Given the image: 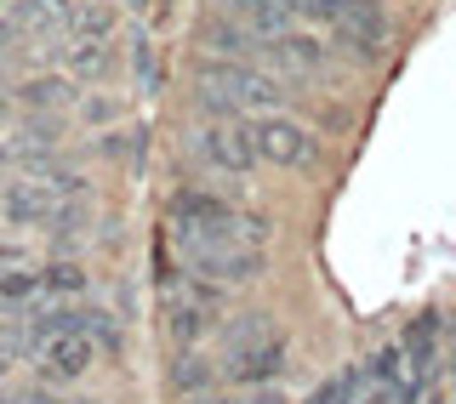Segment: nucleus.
Masks as SVG:
<instances>
[{
	"label": "nucleus",
	"mask_w": 456,
	"mask_h": 404,
	"mask_svg": "<svg viewBox=\"0 0 456 404\" xmlns=\"http://www.w3.org/2000/svg\"><path fill=\"white\" fill-rule=\"evenodd\" d=\"M194 166L206 171H223V177H251L256 166V137H251V120H223V125H200V132L183 142Z\"/></svg>",
	"instance_id": "f257e3e1"
},
{
	"label": "nucleus",
	"mask_w": 456,
	"mask_h": 404,
	"mask_svg": "<svg viewBox=\"0 0 456 404\" xmlns=\"http://www.w3.org/2000/svg\"><path fill=\"white\" fill-rule=\"evenodd\" d=\"M251 137H256V160L280 166V171H314L325 160V137H314L308 125L285 120V114H263V120H251Z\"/></svg>",
	"instance_id": "f03ea898"
},
{
	"label": "nucleus",
	"mask_w": 456,
	"mask_h": 404,
	"mask_svg": "<svg viewBox=\"0 0 456 404\" xmlns=\"http://www.w3.org/2000/svg\"><path fill=\"white\" fill-rule=\"evenodd\" d=\"M388 35H394V23H388V12H382L377 0H348V6H342V18L331 23V40L348 52L354 69H377Z\"/></svg>",
	"instance_id": "7ed1b4c3"
},
{
	"label": "nucleus",
	"mask_w": 456,
	"mask_h": 404,
	"mask_svg": "<svg viewBox=\"0 0 456 404\" xmlns=\"http://www.w3.org/2000/svg\"><path fill=\"white\" fill-rule=\"evenodd\" d=\"M285 365H291V342H285V330H268L263 342H246V348H234V353L217 359L223 387H274L285 376Z\"/></svg>",
	"instance_id": "20e7f679"
},
{
	"label": "nucleus",
	"mask_w": 456,
	"mask_h": 404,
	"mask_svg": "<svg viewBox=\"0 0 456 404\" xmlns=\"http://www.w3.org/2000/svg\"><path fill=\"white\" fill-rule=\"evenodd\" d=\"M256 63L280 80H314V75H331V46L303 35V28H285V35L263 40V57H256Z\"/></svg>",
	"instance_id": "39448f33"
},
{
	"label": "nucleus",
	"mask_w": 456,
	"mask_h": 404,
	"mask_svg": "<svg viewBox=\"0 0 456 404\" xmlns=\"http://www.w3.org/2000/svg\"><path fill=\"white\" fill-rule=\"evenodd\" d=\"M92 365H97V342L80 336V330H69V336H52L46 348L35 353V382H46V387H75V382L92 376Z\"/></svg>",
	"instance_id": "423d86ee"
},
{
	"label": "nucleus",
	"mask_w": 456,
	"mask_h": 404,
	"mask_svg": "<svg viewBox=\"0 0 456 404\" xmlns=\"http://www.w3.org/2000/svg\"><path fill=\"white\" fill-rule=\"evenodd\" d=\"M217 325H223V313L200 308L189 291H166L160 296V330H166L171 348H206V342L217 336Z\"/></svg>",
	"instance_id": "0eeeda50"
},
{
	"label": "nucleus",
	"mask_w": 456,
	"mask_h": 404,
	"mask_svg": "<svg viewBox=\"0 0 456 404\" xmlns=\"http://www.w3.org/2000/svg\"><path fill=\"white\" fill-rule=\"evenodd\" d=\"M194 46L211 52V57H240V63H256L263 57V35H251L240 18H228L223 6L200 12L194 18Z\"/></svg>",
	"instance_id": "6e6552de"
},
{
	"label": "nucleus",
	"mask_w": 456,
	"mask_h": 404,
	"mask_svg": "<svg viewBox=\"0 0 456 404\" xmlns=\"http://www.w3.org/2000/svg\"><path fill=\"white\" fill-rule=\"evenodd\" d=\"M160 382H166V393L177 399V404H189L200 393H217V387H223V370H217V359H211L206 348H171Z\"/></svg>",
	"instance_id": "1a4fd4ad"
},
{
	"label": "nucleus",
	"mask_w": 456,
	"mask_h": 404,
	"mask_svg": "<svg viewBox=\"0 0 456 404\" xmlns=\"http://www.w3.org/2000/svg\"><path fill=\"white\" fill-rule=\"evenodd\" d=\"M439 336H445V308H422L417 319L405 325L399 348H405L411 376H445V365H439Z\"/></svg>",
	"instance_id": "9d476101"
},
{
	"label": "nucleus",
	"mask_w": 456,
	"mask_h": 404,
	"mask_svg": "<svg viewBox=\"0 0 456 404\" xmlns=\"http://www.w3.org/2000/svg\"><path fill=\"white\" fill-rule=\"evenodd\" d=\"M57 211V194L40 177H18V182H0V216L12 228H46V216Z\"/></svg>",
	"instance_id": "9b49d317"
},
{
	"label": "nucleus",
	"mask_w": 456,
	"mask_h": 404,
	"mask_svg": "<svg viewBox=\"0 0 456 404\" xmlns=\"http://www.w3.org/2000/svg\"><path fill=\"white\" fill-rule=\"evenodd\" d=\"M12 103L23 114H63L80 103V80L75 75H52V69H40V75H28L18 92H12Z\"/></svg>",
	"instance_id": "f8f14e48"
},
{
	"label": "nucleus",
	"mask_w": 456,
	"mask_h": 404,
	"mask_svg": "<svg viewBox=\"0 0 456 404\" xmlns=\"http://www.w3.org/2000/svg\"><path fill=\"white\" fill-rule=\"evenodd\" d=\"M223 211H234V199L206 189V182H177L166 199V222H217Z\"/></svg>",
	"instance_id": "ddd939ff"
},
{
	"label": "nucleus",
	"mask_w": 456,
	"mask_h": 404,
	"mask_svg": "<svg viewBox=\"0 0 456 404\" xmlns=\"http://www.w3.org/2000/svg\"><path fill=\"white\" fill-rule=\"evenodd\" d=\"M217 6L228 12V18H240L251 35H263V40H274V35H285V28L303 23L291 6H280V0H217Z\"/></svg>",
	"instance_id": "4468645a"
},
{
	"label": "nucleus",
	"mask_w": 456,
	"mask_h": 404,
	"mask_svg": "<svg viewBox=\"0 0 456 404\" xmlns=\"http://www.w3.org/2000/svg\"><path fill=\"white\" fill-rule=\"evenodd\" d=\"M80 336H92L109 359L126 353V313L103 308V302H80Z\"/></svg>",
	"instance_id": "2eb2a0df"
},
{
	"label": "nucleus",
	"mask_w": 456,
	"mask_h": 404,
	"mask_svg": "<svg viewBox=\"0 0 456 404\" xmlns=\"http://www.w3.org/2000/svg\"><path fill=\"white\" fill-rule=\"evenodd\" d=\"M40 291L57 296V302H80L86 291H92V273H86L75 256H52V263L40 268Z\"/></svg>",
	"instance_id": "dca6fc26"
},
{
	"label": "nucleus",
	"mask_w": 456,
	"mask_h": 404,
	"mask_svg": "<svg viewBox=\"0 0 456 404\" xmlns=\"http://www.w3.org/2000/svg\"><path fill=\"white\" fill-rule=\"evenodd\" d=\"M189 109L200 125H223V120H246V103H240L228 85H194L189 92Z\"/></svg>",
	"instance_id": "f3484780"
},
{
	"label": "nucleus",
	"mask_w": 456,
	"mask_h": 404,
	"mask_svg": "<svg viewBox=\"0 0 456 404\" xmlns=\"http://www.w3.org/2000/svg\"><path fill=\"white\" fill-rule=\"evenodd\" d=\"M370 387V376H365V359H354V365H342L337 376H325L314 393L303 399V404H360V393Z\"/></svg>",
	"instance_id": "a211bd4d"
},
{
	"label": "nucleus",
	"mask_w": 456,
	"mask_h": 404,
	"mask_svg": "<svg viewBox=\"0 0 456 404\" xmlns=\"http://www.w3.org/2000/svg\"><path fill=\"white\" fill-rule=\"evenodd\" d=\"M35 302H46V291H40V268H0V308L6 313H23L35 308Z\"/></svg>",
	"instance_id": "6ab92c4d"
},
{
	"label": "nucleus",
	"mask_w": 456,
	"mask_h": 404,
	"mask_svg": "<svg viewBox=\"0 0 456 404\" xmlns=\"http://www.w3.org/2000/svg\"><path fill=\"white\" fill-rule=\"evenodd\" d=\"M268 330H280V325L268 319V313H256V308H251V313H234V319H223L211 342H217L223 353H234V348H246V342H263Z\"/></svg>",
	"instance_id": "aec40b11"
},
{
	"label": "nucleus",
	"mask_w": 456,
	"mask_h": 404,
	"mask_svg": "<svg viewBox=\"0 0 456 404\" xmlns=\"http://www.w3.org/2000/svg\"><path fill=\"white\" fill-rule=\"evenodd\" d=\"M109 63H114L109 40H69V75H75L80 85L103 80V75H109Z\"/></svg>",
	"instance_id": "412c9836"
},
{
	"label": "nucleus",
	"mask_w": 456,
	"mask_h": 404,
	"mask_svg": "<svg viewBox=\"0 0 456 404\" xmlns=\"http://www.w3.org/2000/svg\"><path fill=\"white\" fill-rule=\"evenodd\" d=\"M365 376H370V387H399V382L411 376L405 348H399V342H382V348H370V353H365Z\"/></svg>",
	"instance_id": "4be33fe9"
},
{
	"label": "nucleus",
	"mask_w": 456,
	"mask_h": 404,
	"mask_svg": "<svg viewBox=\"0 0 456 404\" xmlns=\"http://www.w3.org/2000/svg\"><path fill=\"white\" fill-rule=\"evenodd\" d=\"M28 359H35V342H28V336H23V325L12 319L6 330H0V382H6L18 365H28Z\"/></svg>",
	"instance_id": "5701e85b"
},
{
	"label": "nucleus",
	"mask_w": 456,
	"mask_h": 404,
	"mask_svg": "<svg viewBox=\"0 0 456 404\" xmlns=\"http://www.w3.org/2000/svg\"><path fill=\"white\" fill-rule=\"evenodd\" d=\"M75 109H80V125H92V132H103V125H120V120H126L120 97H97V92H92V97H80Z\"/></svg>",
	"instance_id": "b1692460"
},
{
	"label": "nucleus",
	"mask_w": 456,
	"mask_h": 404,
	"mask_svg": "<svg viewBox=\"0 0 456 404\" xmlns=\"http://www.w3.org/2000/svg\"><path fill=\"white\" fill-rule=\"evenodd\" d=\"M92 149L103 154V160H132V154L142 149V132H137V125H114V132H103Z\"/></svg>",
	"instance_id": "393cba45"
},
{
	"label": "nucleus",
	"mask_w": 456,
	"mask_h": 404,
	"mask_svg": "<svg viewBox=\"0 0 456 404\" xmlns=\"http://www.w3.org/2000/svg\"><path fill=\"white\" fill-rule=\"evenodd\" d=\"M308 114L325 132H354V120H360V109H348V103H308Z\"/></svg>",
	"instance_id": "a878e982"
},
{
	"label": "nucleus",
	"mask_w": 456,
	"mask_h": 404,
	"mask_svg": "<svg viewBox=\"0 0 456 404\" xmlns=\"http://www.w3.org/2000/svg\"><path fill=\"white\" fill-rule=\"evenodd\" d=\"M360 404H399V393H394V387H365Z\"/></svg>",
	"instance_id": "bb28decb"
},
{
	"label": "nucleus",
	"mask_w": 456,
	"mask_h": 404,
	"mask_svg": "<svg viewBox=\"0 0 456 404\" xmlns=\"http://www.w3.org/2000/svg\"><path fill=\"white\" fill-rule=\"evenodd\" d=\"M12 171H18V154H12V142H0V182H6Z\"/></svg>",
	"instance_id": "cd10ccee"
},
{
	"label": "nucleus",
	"mask_w": 456,
	"mask_h": 404,
	"mask_svg": "<svg viewBox=\"0 0 456 404\" xmlns=\"http://www.w3.org/2000/svg\"><path fill=\"white\" fill-rule=\"evenodd\" d=\"M46 6H52V18H69V12L86 6V0H46Z\"/></svg>",
	"instance_id": "c85d7f7f"
},
{
	"label": "nucleus",
	"mask_w": 456,
	"mask_h": 404,
	"mask_svg": "<svg viewBox=\"0 0 456 404\" xmlns=\"http://www.w3.org/2000/svg\"><path fill=\"white\" fill-rule=\"evenodd\" d=\"M12 109H18V103H12V97H0V132H12Z\"/></svg>",
	"instance_id": "c756f323"
}]
</instances>
